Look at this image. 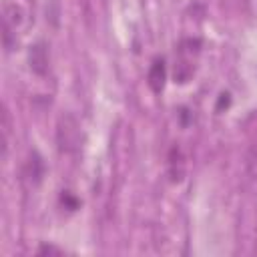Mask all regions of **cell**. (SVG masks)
Returning <instances> with one entry per match:
<instances>
[{"label": "cell", "instance_id": "6da1fadb", "mask_svg": "<svg viewBox=\"0 0 257 257\" xmlns=\"http://www.w3.org/2000/svg\"><path fill=\"white\" fill-rule=\"evenodd\" d=\"M56 145L60 153H76L82 145V131L78 120L72 114H62L56 122Z\"/></svg>", "mask_w": 257, "mask_h": 257}, {"label": "cell", "instance_id": "7a4b0ae2", "mask_svg": "<svg viewBox=\"0 0 257 257\" xmlns=\"http://www.w3.org/2000/svg\"><path fill=\"white\" fill-rule=\"evenodd\" d=\"M28 64H30V70L44 76L46 70H48V52H46V44L44 42H36L30 46L28 50Z\"/></svg>", "mask_w": 257, "mask_h": 257}, {"label": "cell", "instance_id": "3957f363", "mask_svg": "<svg viewBox=\"0 0 257 257\" xmlns=\"http://www.w3.org/2000/svg\"><path fill=\"white\" fill-rule=\"evenodd\" d=\"M165 78H167L165 60H163V58L153 60V64H151V68H149V74H147V82H149V86H151L155 92H161L163 86H165Z\"/></svg>", "mask_w": 257, "mask_h": 257}, {"label": "cell", "instance_id": "277c9868", "mask_svg": "<svg viewBox=\"0 0 257 257\" xmlns=\"http://www.w3.org/2000/svg\"><path fill=\"white\" fill-rule=\"evenodd\" d=\"M42 175H44V163H42L40 155L38 153H30L28 163H26V177H28V181L38 185Z\"/></svg>", "mask_w": 257, "mask_h": 257}, {"label": "cell", "instance_id": "5b68a950", "mask_svg": "<svg viewBox=\"0 0 257 257\" xmlns=\"http://www.w3.org/2000/svg\"><path fill=\"white\" fill-rule=\"evenodd\" d=\"M60 201H62V205H64V207H66L68 211H74V209L78 207V201H76L74 197H70L68 193H64V195L60 197Z\"/></svg>", "mask_w": 257, "mask_h": 257}, {"label": "cell", "instance_id": "8992f818", "mask_svg": "<svg viewBox=\"0 0 257 257\" xmlns=\"http://www.w3.org/2000/svg\"><path fill=\"white\" fill-rule=\"evenodd\" d=\"M60 253L62 251L54 245H40V249H38V255H60Z\"/></svg>", "mask_w": 257, "mask_h": 257}, {"label": "cell", "instance_id": "52a82bcc", "mask_svg": "<svg viewBox=\"0 0 257 257\" xmlns=\"http://www.w3.org/2000/svg\"><path fill=\"white\" fill-rule=\"evenodd\" d=\"M227 102H229V94H227V92H223V94H221V98H219V104H217V110H221V106H223V104L227 106Z\"/></svg>", "mask_w": 257, "mask_h": 257}]
</instances>
